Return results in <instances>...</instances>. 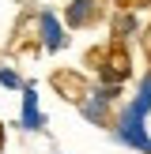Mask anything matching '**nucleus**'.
<instances>
[{"label":"nucleus","mask_w":151,"mask_h":154,"mask_svg":"<svg viewBox=\"0 0 151 154\" xmlns=\"http://www.w3.org/2000/svg\"><path fill=\"white\" fill-rule=\"evenodd\" d=\"M113 139L121 143V147L136 150V154H151V135H147V117H143L140 109H136L132 102L125 105V109L113 117Z\"/></svg>","instance_id":"f257e3e1"},{"label":"nucleus","mask_w":151,"mask_h":154,"mask_svg":"<svg viewBox=\"0 0 151 154\" xmlns=\"http://www.w3.org/2000/svg\"><path fill=\"white\" fill-rule=\"evenodd\" d=\"M91 60H102V64H95V72H98V83H125L128 79V72H132V64H128V53H125V45H110V49H102V53H95Z\"/></svg>","instance_id":"f03ea898"},{"label":"nucleus","mask_w":151,"mask_h":154,"mask_svg":"<svg viewBox=\"0 0 151 154\" xmlns=\"http://www.w3.org/2000/svg\"><path fill=\"white\" fill-rule=\"evenodd\" d=\"M79 113L91 120V124H98V128H113V105L106 102L102 94H98L95 87L83 94V102H79Z\"/></svg>","instance_id":"7ed1b4c3"},{"label":"nucleus","mask_w":151,"mask_h":154,"mask_svg":"<svg viewBox=\"0 0 151 154\" xmlns=\"http://www.w3.org/2000/svg\"><path fill=\"white\" fill-rule=\"evenodd\" d=\"M98 15H102V0H68V8H64V23L72 30L91 26Z\"/></svg>","instance_id":"20e7f679"},{"label":"nucleus","mask_w":151,"mask_h":154,"mask_svg":"<svg viewBox=\"0 0 151 154\" xmlns=\"http://www.w3.org/2000/svg\"><path fill=\"white\" fill-rule=\"evenodd\" d=\"M38 38H42V45L49 53H60L68 45V34H64V26L57 23L53 11H42V15H38Z\"/></svg>","instance_id":"39448f33"},{"label":"nucleus","mask_w":151,"mask_h":154,"mask_svg":"<svg viewBox=\"0 0 151 154\" xmlns=\"http://www.w3.org/2000/svg\"><path fill=\"white\" fill-rule=\"evenodd\" d=\"M19 94H23V117H19V124L27 128V132H42V128H45V113L38 109V90L27 83Z\"/></svg>","instance_id":"423d86ee"},{"label":"nucleus","mask_w":151,"mask_h":154,"mask_svg":"<svg viewBox=\"0 0 151 154\" xmlns=\"http://www.w3.org/2000/svg\"><path fill=\"white\" fill-rule=\"evenodd\" d=\"M53 87H57L60 94L68 98V102H76V105H79V102H83V94L91 90L87 83H83V75H72V72H57V75H53Z\"/></svg>","instance_id":"0eeeda50"},{"label":"nucleus","mask_w":151,"mask_h":154,"mask_svg":"<svg viewBox=\"0 0 151 154\" xmlns=\"http://www.w3.org/2000/svg\"><path fill=\"white\" fill-rule=\"evenodd\" d=\"M132 105L143 113V117H151V72H143L140 87H136V98H132Z\"/></svg>","instance_id":"6e6552de"},{"label":"nucleus","mask_w":151,"mask_h":154,"mask_svg":"<svg viewBox=\"0 0 151 154\" xmlns=\"http://www.w3.org/2000/svg\"><path fill=\"white\" fill-rule=\"evenodd\" d=\"M113 34H117V42L121 38H132L136 34V15L132 11H117L113 15Z\"/></svg>","instance_id":"1a4fd4ad"},{"label":"nucleus","mask_w":151,"mask_h":154,"mask_svg":"<svg viewBox=\"0 0 151 154\" xmlns=\"http://www.w3.org/2000/svg\"><path fill=\"white\" fill-rule=\"evenodd\" d=\"M0 87H8V90H23L27 83L19 79V72H11V68H0Z\"/></svg>","instance_id":"9d476101"},{"label":"nucleus","mask_w":151,"mask_h":154,"mask_svg":"<svg viewBox=\"0 0 151 154\" xmlns=\"http://www.w3.org/2000/svg\"><path fill=\"white\" fill-rule=\"evenodd\" d=\"M117 4H121V11H132V8H147L151 0H117Z\"/></svg>","instance_id":"9b49d317"},{"label":"nucleus","mask_w":151,"mask_h":154,"mask_svg":"<svg viewBox=\"0 0 151 154\" xmlns=\"http://www.w3.org/2000/svg\"><path fill=\"white\" fill-rule=\"evenodd\" d=\"M143 53H147V60H151V26H147V34H143Z\"/></svg>","instance_id":"f8f14e48"},{"label":"nucleus","mask_w":151,"mask_h":154,"mask_svg":"<svg viewBox=\"0 0 151 154\" xmlns=\"http://www.w3.org/2000/svg\"><path fill=\"white\" fill-rule=\"evenodd\" d=\"M0 147H4V124H0Z\"/></svg>","instance_id":"ddd939ff"}]
</instances>
